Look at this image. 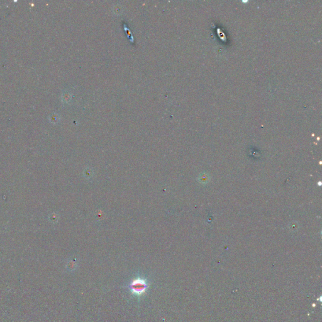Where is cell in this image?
I'll return each instance as SVG.
<instances>
[{
  "label": "cell",
  "instance_id": "1",
  "mask_svg": "<svg viewBox=\"0 0 322 322\" xmlns=\"http://www.w3.org/2000/svg\"><path fill=\"white\" fill-rule=\"evenodd\" d=\"M128 287L133 295L140 296L146 292L148 287V284L145 279L139 277L132 280Z\"/></svg>",
  "mask_w": 322,
  "mask_h": 322
}]
</instances>
